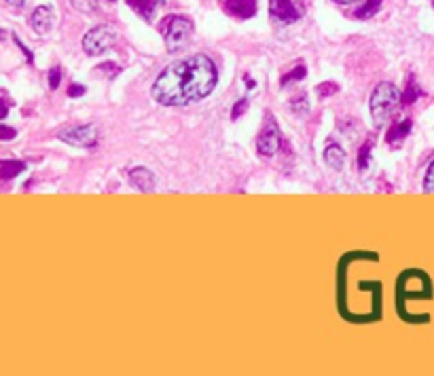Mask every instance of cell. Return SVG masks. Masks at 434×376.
<instances>
[{"mask_svg":"<svg viewBox=\"0 0 434 376\" xmlns=\"http://www.w3.org/2000/svg\"><path fill=\"white\" fill-rule=\"evenodd\" d=\"M85 93V87H79V85H72L70 89H68V96L70 98H77V96H83Z\"/></svg>","mask_w":434,"mask_h":376,"instance_id":"4316f807","label":"cell"},{"mask_svg":"<svg viewBox=\"0 0 434 376\" xmlns=\"http://www.w3.org/2000/svg\"><path fill=\"white\" fill-rule=\"evenodd\" d=\"M269 11L282 23H292L299 19V8L292 0H269Z\"/></svg>","mask_w":434,"mask_h":376,"instance_id":"9c48e42d","label":"cell"},{"mask_svg":"<svg viewBox=\"0 0 434 376\" xmlns=\"http://www.w3.org/2000/svg\"><path fill=\"white\" fill-rule=\"evenodd\" d=\"M60 79H62V70L55 66V68H51V72H49V87L51 89H57L60 87Z\"/></svg>","mask_w":434,"mask_h":376,"instance_id":"603a6c76","label":"cell"},{"mask_svg":"<svg viewBox=\"0 0 434 376\" xmlns=\"http://www.w3.org/2000/svg\"><path fill=\"white\" fill-rule=\"evenodd\" d=\"M339 91V87H337V83H330V81H326V83H320L318 87H316V93L324 100V98H328V96H333V93H337Z\"/></svg>","mask_w":434,"mask_h":376,"instance_id":"d6986e66","label":"cell"},{"mask_svg":"<svg viewBox=\"0 0 434 376\" xmlns=\"http://www.w3.org/2000/svg\"><path fill=\"white\" fill-rule=\"evenodd\" d=\"M17 137V131L13 127L0 125V142H9V139H15Z\"/></svg>","mask_w":434,"mask_h":376,"instance_id":"cb8c5ba5","label":"cell"},{"mask_svg":"<svg viewBox=\"0 0 434 376\" xmlns=\"http://www.w3.org/2000/svg\"><path fill=\"white\" fill-rule=\"evenodd\" d=\"M57 137L70 146H77V148H94L98 144V129L94 125L70 127V129L60 131Z\"/></svg>","mask_w":434,"mask_h":376,"instance_id":"5b68a950","label":"cell"},{"mask_svg":"<svg viewBox=\"0 0 434 376\" xmlns=\"http://www.w3.org/2000/svg\"><path fill=\"white\" fill-rule=\"evenodd\" d=\"M246 87H248V89H255V81H252L250 76H246Z\"/></svg>","mask_w":434,"mask_h":376,"instance_id":"f1b7e54d","label":"cell"},{"mask_svg":"<svg viewBox=\"0 0 434 376\" xmlns=\"http://www.w3.org/2000/svg\"><path fill=\"white\" fill-rule=\"evenodd\" d=\"M223 11L238 19H250L257 13V0H225Z\"/></svg>","mask_w":434,"mask_h":376,"instance_id":"ba28073f","label":"cell"},{"mask_svg":"<svg viewBox=\"0 0 434 376\" xmlns=\"http://www.w3.org/2000/svg\"><path fill=\"white\" fill-rule=\"evenodd\" d=\"M382 2L384 0H367L354 15L358 17V19H369V17H373L377 11H379V6H382Z\"/></svg>","mask_w":434,"mask_h":376,"instance_id":"9a60e30c","label":"cell"},{"mask_svg":"<svg viewBox=\"0 0 434 376\" xmlns=\"http://www.w3.org/2000/svg\"><path fill=\"white\" fill-rule=\"evenodd\" d=\"M246 108H248V100H240L235 106H233V110H231V117L233 119H240L244 113H246Z\"/></svg>","mask_w":434,"mask_h":376,"instance_id":"d4e9b609","label":"cell"},{"mask_svg":"<svg viewBox=\"0 0 434 376\" xmlns=\"http://www.w3.org/2000/svg\"><path fill=\"white\" fill-rule=\"evenodd\" d=\"M305 76H307V68H305V64H296L289 74H284V76L280 79V83H282V87H286V85H290L292 81H303Z\"/></svg>","mask_w":434,"mask_h":376,"instance_id":"2e32d148","label":"cell"},{"mask_svg":"<svg viewBox=\"0 0 434 376\" xmlns=\"http://www.w3.org/2000/svg\"><path fill=\"white\" fill-rule=\"evenodd\" d=\"M26 169V163L13 161V159H0V182L17 178Z\"/></svg>","mask_w":434,"mask_h":376,"instance_id":"4fadbf2b","label":"cell"},{"mask_svg":"<svg viewBox=\"0 0 434 376\" xmlns=\"http://www.w3.org/2000/svg\"><path fill=\"white\" fill-rule=\"evenodd\" d=\"M424 190H426V193H434V161L430 163L428 171H426V178H424Z\"/></svg>","mask_w":434,"mask_h":376,"instance_id":"7402d4cb","label":"cell"},{"mask_svg":"<svg viewBox=\"0 0 434 376\" xmlns=\"http://www.w3.org/2000/svg\"><path fill=\"white\" fill-rule=\"evenodd\" d=\"M130 8H134L140 17L150 19L157 11V6L161 4V0H128Z\"/></svg>","mask_w":434,"mask_h":376,"instance_id":"5bb4252c","label":"cell"},{"mask_svg":"<svg viewBox=\"0 0 434 376\" xmlns=\"http://www.w3.org/2000/svg\"><path fill=\"white\" fill-rule=\"evenodd\" d=\"M409 131H411V121H409V119L399 121V123H394V125L388 129L386 142H388L390 146H399V144L409 135Z\"/></svg>","mask_w":434,"mask_h":376,"instance_id":"8fae6325","label":"cell"},{"mask_svg":"<svg viewBox=\"0 0 434 376\" xmlns=\"http://www.w3.org/2000/svg\"><path fill=\"white\" fill-rule=\"evenodd\" d=\"M280 148V129L274 119L267 121V125L261 129L257 137V150L261 156H274Z\"/></svg>","mask_w":434,"mask_h":376,"instance_id":"8992f818","label":"cell"},{"mask_svg":"<svg viewBox=\"0 0 434 376\" xmlns=\"http://www.w3.org/2000/svg\"><path fill=\"white\" fill-rule=\"evenodd\" d=\"M324 161L333 169H341L345 165V150L339 144H328L324 150Z\"/></svg>","mask_w":434,"mask_h":376,"instance_id":"7c38bea8","label":"cell"},{"mask_svg":"<svg viewBox=\"0 0 434 376\" xmlns=\"http://www.w3.org/2000/svg\"><path fill=\"white\" fill-rule=\"evenodd\" d=\"M72 6L77 11H83V13H96V0H70Z\"/></svg>","mask_w":434,"mask_h":376,"instance_id":"ffe728a7","label":"cell"},{"mask_svg":"<svg viewBox=\"0 0 434 376\" xmlns=\"http://www.w3.org/2000/svg\"><path fill=\"white\" fill-rule=\"evenodd\" d=\"M369 152H371V142H367V144L360 148V156H358L360 169H367V165H369Z\"/></svg>","mask_w":434,"mask_h":376,"instance_id":"44dd1931","label":"cell"},{"mask_svg":"<svg viewBox=\"0 0 434 376\" xmlns=\"http://www.w3.org/2000/svg\"><path fill=\"white\" fill-rule=\"evenodd\" d=\"M401 106V93L392 83H379L371 96L369 108H371V117L373 123L377 127H384L396 113V108Z\"/></svg>","mask_w":434,"mask_h":376,"instance_id":"7a4b0ae2","label":"cell"},{"mask_svg":"<svg viewBox=\"0 0 434 376\" xmlns=\"http://www.w3.org/2000/svg\"><path fill=\"white\" fill-rule=\"evenodd\" d=\"M130 182L132 186H136L143 193H150L155 188V176L146 169V167H136L130 171Z\"/></svg>","mask_w":434,"mask_h":376,"instance_id":"30bf717a","label":"cell"},{"mask_svg":"<svg viewBox=\"0 0 434 376\" xmlns=\"http://www.w3.org/2000/svg\"><path fill=\"white\" fill-rule=\"evenodd\" d=\"M161 36L165 40L167 51H178L191 40L193 21L182 15H169L161 21Z\"/></svg>","mask_w":434,"mask_h":376,"instance_id":"3957f363","label":"cell"},{"mask_svg":"<svg viewBox=\"0 0 434 376\" xmlns=\"http://www.w3.org/2000/svg\"><path fill=\"white\" fill-rule=\"evenodd\" d=\"M335 2H339V4H352V2H356V0H335Z\"/></svg>","mask_w":434,"mask_h":376,"instance_id":"f546056e","label":"cell"},{"mask_svg":"<svg viewBox=\"0 0 434 376\" xmlns=\"http://www.w3.org/2000/svg\"><path fill=\"white\" fill-rule=\"evenodd\" d=\"M218 72L208 55H191L167 66L152 85V98L161 106H187L204 100L216 87Z\"/></svg>","mask_w":434,"mask_h":376,"instance_id":"6da1fadb","label":"cell"},{"mask_svg":"<svg viewBox=\"0 0 434 376\" xmlns=\"http://www.w3.org/2000/svg\"><path fill=\"white\" fill-rule=\"evenodd\" d=\"M117 28L111 25V23H102L94 30H89L85 36H83V51L87 55H100L104 51H108L115 42H117Z\"/></svg>","mask_w":434,"mask_h":376,"instance_id":"277c9868","label":"cell"},{"mask_svg":"<svg viewBox=\"0 0 434 376\" xmlns=\"http://www.w3.org/2000/svg\"><path fill=\"white\" fill-rule=\"evenodd\" d=\"M53 23H55V13L51 6H36L34 13L30 15V25L40 36L49 34L53 30Z\"/></svg>","mask_w":434,"mask_h":376,"instance_id":"52a82bcc","label":"cell"},{"mask_svg":"<svg viewBox=\"0 0 434 376\" xmlns=\"http://www.w3.org/2000/svg\"><path fill=\"white\" fill-rule=\"evenodd\" d=\"M433 6H434V0H433Z\"/></svg>","mask_w":434,"mask_h":376,"instance_id":"4dcf8cb0","label":"cell"},{"mask_svg":"<svg viewBox=\"0 0 434 376\" xmlns=\"http://www.w3.org/2000/svg\"><path fill=\"white\" fill-rule=\"evenodd\" d=\"M290 108L296 113V115H305L309 110V102H307V96L305 93H299L290 100Z\"/></svg>","mask_w":434,"mask_h":376,"instance_id":"e0dca14e","label":"cell"},{"mask_svg":"<svg viewBox=\"0 0 434 376\" xmlns=\"http://www.w3.org/2000/svg\"><path fill=\"white\" fill-rule=\"evenodd\" d=\"M4 2H9L11 6H23L26 4V0H4Z\"/></svg>","mask_w":434,"mask_h":376,"instance_id":"83f0119b","label":"cell"},{"mask_svg":"<svg viewBox=\"0 0 434 376\" xmlns=\"http://www.w3.org/2000/svg\"><path fill=\"white\" fill-rule=\"evenodd\" d=\"M420 98V91H418V85L413 83V81H409V85H407V91L401 96V104H413L416 100Z\"/></svg>","mask_w":434,"mask_h":376,"instance_id":"ac0fdd59","label":"cell"},{"mask_svg":"<svg viewBox=\"0 0 434 376\" xmlns=\"http://www.w3.org/2000/svg\"><path fill=\"white\" fill-rule=\"evenodd\" d=\"M9 115V102L4 100V91H0V119Z\"/></svg>","mask_w":434,"mask_h":376,"instance_id":"484cf974","label":"cell"}]
</instances>
